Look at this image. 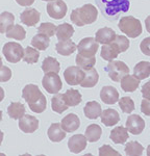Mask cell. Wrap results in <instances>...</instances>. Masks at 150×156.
Returning <instances> with one entry per match:
<instances>
[{"instance_id": "cell-28", "label": "cell", "mask_w": 150, "mask_h": 156, "mask_svg": "<svg viewBox=\"0 0 150 156\" xmlns=\"http://www.w3.org/2000/svg\"><path fill=\"white\" fill-rule=\"evenodd\" d=\"M134 75L140 80L148 78L150 76V62H140L139 64H137L134 69Z\"/></svg>"}, {"instance_id": "cell-49", "label": "cell", "mask_w": 150, "mask_h": 156, "mask_svg": "<svg viewBox=\"0 0 150 156\" xmlns=\"http://www.w3.org/2000/svg\"><path fill=\"white\" fill-rule=\"evenodd\" d=\"M145 26H146V30L150 34V16H148L145 20Z\"/></svg>"}, {"instance_id": "cell-31", "label": "cell", "mask_w": 150, "mask_h": 156, "mask_svg": "<svg viewBox=\"0 0 150 156\" xmlns=\"http://www.w3.org/2000/svg\"><path fill=\"white\" fill-rule=\"evenodd\" d=\"M101 57L104 60H107V62H112L115 58H117L119 55L118 50L115 48V46L112 44H104L103 46L101 47Z\"/></svg>"}, {"instance_id": "cell-29", "label": "cell", "mask_w": 150, "mask_h": 156, "mask_svg": "<svg viewBox=\"0 0 150 156\" xmlns=\"http://www.w3.org/2000/svg\"><path fill=\"white\" fill-rule=\"evenodd\" d=\"M74 34V28L71 24L69 23H62L57 26L56 29V37L57 39L61 40H69L71 39Z\"/></svg>"}, {"instance_id": "cell-24", "label": "cell", "mask_w": 150, "mask_h": 156, "mask_svg": "<svg viewBox=\"0 0 150 156\" xmlns=\"http://www.w3.org/2000/svg\"><path fill=\"white\" fill-rule=\"evenodd\" d=\"M7 114L9 117L14 120H20L26 114L25 106L21 102H12L7 107Z\"/></svg>"}, {"instance_id": "cell-22", "label": "cell", "mask_w": 150, "mask_h": 156, "mask_svg": "<svg viewBox=\"0 0 150 156\" xmlns=\"http://www.w3.org/2000/svg\"><path fill=\"white\" fill-rule=\"evenodd\" d=\"M109 137H111V140L115 144H124L129 138L128 130H127V128H125L123 126L116 127L111 131Z\"/></svg>"}, {"instance_id": "cell-2", "label": "cell", "mask_w": 150, "mask_h": 156, "mask_svg": "<svg viewBox=\"0 0 150 156\" xmlns=\"http://www.w3.org/2000/svg\"><path fill=\"white\" fill-rule=\"evenodd\" d=\"M104 17L115 19L120 12H127L129 9V0H96Z\"/></svg>"}, {"instance_id": "cell-45", "label": "cell", "mask_w": 150, "mask_h": 156, "mask_svg": "<svg viewBox=\"0 0 150 156\" xmlns=\"http://www.w3.org/2000/svg\"><path fill=\"white\" fill-rule=\"evenodd\" d=\"M12 77V71L11 69H9L7 67L5 66H1V73H0V78L1 82H5L7 80H9Z\"/></svg>"}, {"instance_id": "cell-5", "label": "cell", "mask_w": 150, "mask_h": 156, "mask_svg": "<svg viewBox=\"0 0 150 156\" xmlns=\"http://www.w3.org/2000/svg\"><path fill=\"white\" fill-rule=\"evenodd\" d=\"M106 71L112 81L119 82L122 78L128 75L129 68L121 60H112L106 66Z\"/></svg>"}, {"instance_id": "cell-40", "label": "cell", "mask_w": 150, "mask_h": 156, "mask_svg": "<svg viewBox=\"0 0 150 156\" xmlns=\"http://www.w3.org/2000/svg\"><path fill=\"white\" fill-rule=\"evenodd\" d=\"M119 106L125 114H131L134 110V102L130 97H122L119 100Z\"/></svg>"}, {"instance_id": "cell-13", "label": "cell", "mask_w": 150, "mask_h": 156, "mask_svg": "<svg viewBox=\"0 0 150 156\" xmlns=\"http://www.w3.org/2000/svg\"><path fill=\"white\" fill-rule=\"evenodd\" d=\"M19 128L25 133H34L39 128V121L32 115H24L19 120Z\"/></svg>"}, {"instance_id": "cell-21", "label": "cell", "mask_w": 150, "mask_h": 156, "mask_svg": "<svg viewBox=\"0 0 150 156\" xmlns=\"http://www.w3.org/2000/svg\"><path fill=\"white\" fill-rule=\"evenodd\" d=\"M120 121V115L118 114V112L112 108L105 109L104 112H102L101 114V122L103 123L105 126L111 127L116 125Z\"/></svg>"}, {"instance_id": "cell-36", "label": "cell", "mask_w": 150, "mask_h": 156, "mask_svg": "<svg viewBox=\"0 0 150 156\" xmlns=\"http://www.w3.org/2000/svg\"><path fill=\"white\" fill-rule=\"evenodd\" d=\"M75 62H76L77 66L80 67L81 69L88 70L94 68V65L96 64V58H95V56H84V55L78 53V55H76Z\"/></svg>"}, {"instance_id": "cell-14", "label": "cell", "mask_w": 150, "mask_h": 156, "mask_svg": "<svg viewBox=\"0 0 150 156\" xmlns=\"http://www.w3.org/2000/svg\"><path fill=\"white\" fill-rule=\"evenodd\" d=\"M100 98L102 102L105 104H115L119 100V93L116 87L109 85V87H103L100 90Z\"/></svg>"}, {"instance_id": "cell-20", "label": "cell", "mask_w": 150, "mask_h": 156, "mask_svg": "<svg viewBox=\"0 0 150 156\" xmlns=\"http://www.w3.org/2000/svg\"><path fill=\"white\" fill-rule=\"evenodd\" d=\"M84 115L88 119H97V118L101 117L102 109L101 105L99 104L97 101H89L86 104V106L84 108Z\"/></svg>"}, {"instance_id": "cell-11", "label": "cell", "mask_w": 150, "mask_h": 156, "mask_svg": "<svg viewBox=\"0 0 150 156\" xmlns=\"http://www.w3.org/2000/svg\"><path fill=\"white\" fill-rule=\"evenodd\" d=\"M42 96L43 94H42L41 90L36 84H27L22 90V98L28 103V105L37 102Z\"/></svg>"}, {"instance_id": "cell-46", "label": "cell", "mask_w": 150, "mask_h": 156, "mask_svg": "<svg viewBox=\"0 0 150 156\" xmlns=\"http://www.w3.org/2000/svg\"><path fill=\"white\" fill-rule=\"evenodd\" d=\"M141 110L142 112L147 115V117H150V100L149 99H146L144 98L141 102Z\"/></svg>"}, {"instance_id": "cell-23", "label": "cell", "mask_w": 150, "mask_h": 156, "mask_svg": "<svg viewBox=\"0 0 150 156\" xmlns=\"http://www.w3.org/2000/svg\"><path fill=\"white\" fill-rule=\"evenodd\" d=\"M121 89L124 92H134L140 85V79L137 78L134 75H126L120 81Z\"/></svg>"}, {"instance_id": "cell-12", "label": "cell", "mask_w": 150, "mask_h": 156, "mask_svg": "<svg viewBox=\"0 0 150 156\" xmlns=\"http://www.w3.org/2000/svg\"><path fill=\"white\" fill-rule=\"evenodd\" d=\"M87 140L88 138L86 137V135L82 134H75L73 136H71L68 140V147L69 150L72 153L75 154H78L81 151H84L87 147Z\"/></svg>"}, {"instance_id": "cell-10", "label": "cell", "mask_w": 150, "mask_h": 156, "mask_svg": "<svg viewBox=\"0 0 150 156\" xmlns=\"http://www.w3.org/2000/svg\"><path fill=\"white\" fill-rule=\"evenodd\" d=\"M126 128L134 135H138L143 132L145 128V121L139 115H130L127 118Z\"/></svg>"}, {"instance_id": "cell-47", "label": "cell", "mask_w": 150, "mask_h": 156, "mask_svg": "<svg viewBox=\"0 0 150 156\" xmlns=\"http://www.w3.org/2000/svg\"><path fill=\"white\" fill-rule=\"evenodd\" d=\"M142 96L146 99L150 100V81L146 82L143 87H142Z\"/></svg>"}, {"instance_id": "cell-27", "label": "cell", "mask_w": 150, "mask_h": 156, "mask_svg": "<svg viewBox=\"0 0 150 156\" xmlns=\"http://www.w3.org/2000/svg\"><path fill=\"white\" fill-rule=\"evenodd\" d=\"M15 16L12 12H3L0 15V32L6 34L7 30L14 26Z\"/></svg>"}, {"instance_id": "cell-50", "label": "cell", "mask_w": 150, "mask_h": 156, "mask_svg": "<svg viewBox=\"0 0 150 156\" xmlns=\"http://www.w3.org/2000/svg\"><path fill=\"white\" fill-rule=\"evenodd\" d=\"M147 155H149L150 156V145L147 147Z\"/></svg>"}, {"instance_id": "cell-39", "label": "cell", "mask_w": 150, "mask_h": 156, "mask_svg": "<svg viewBox=\"0 0 150 156\" xmlns=\"http://www.w3.org/2000/svg\"><path fill=\"white\" fill-rule=\"evenodd\" d=\"M112 44L115 46V48L118 50L119 53L125 52L129 48V40L125 36H117L116 39L112 42Z\"/></svg>"}, {"instance_id": "cell-16", "label": "cell", "mask_w": 150, "mask_h": 156, "mask_svg": "<svg viewBox=\"0 0 150 156\" xmlns=\"http://www.w3.org/2000/svg\"><path fill=\"white\" fill-rule=\"evenodd\" d=\"M49 140L53 143H59L66 137V131L62 127V124L59 123H53L50 125L48 131H47Z\"/></svg>"}, {"instance_id": "cell-44", "label": "cell", "mask_w": 150, "mask_h": 156, "mask_svg": "<svg viewBox=\"0 0 150 156\" xmlns=\"http://www.w3.org/2000/svg\"><path fill=\"white\" fill-rule=\"evenodd\" d=\"M140 49L142 53H144L147 56H150V37H145L140 44Z\"/></svg>"}, {"instance_id": "cell-42", "label": "cell", "mask_w": 150, "mask_h": 156, "mask_svg": "<svg viewBox=\"0 0 150 156\" xmlns=\"http://www.w3.org/2000/svg\"><path fill=\"white\" fill-rule=\"evenodd\" d=\"M46 105H47V100L43 95L37 102L29 104V108H30L31 112H36V114H41V112H43L46 109Z\"/></svg>"}, {"instance_id": "cell-25", "label": "cell", "mask_w": 150, "mask_h": 156, "mask_svg": "<svg viewBox=\"0 0 150 156\" xmlns=\"http://www.w3.org/2000/svg\"><path fill=\"white\" fill-rule=\"evenodd\" d=\"M69 105L67 104L66 100H65L64 94H55V96L52 97L51 99V108L53 112L57 114H62L65 110H67Z\"/></svg>"}, {"instance_id": "cell-7", "label": "cell", "mask_w": 150, "mask_h": 156, "mask_svg": "<svg viewBox=\"0 0 150 156\" xmlns=\"http://www.w3.org/2000/svg\"><path fill=\"white\" fill-rule=\"evenodd\" d=\"M86 73L84 69L78 66H71L67 68L64 72V78L66 82L70 85H78L84 79Z\"/></svg>"}, {"instance_id": "cell-32", "label": "cell", "mask_w": 150, "mask_h": 156, "mask_svg": "<svg viewBox=\"0 0 150 156\" xmlns=\"http://www.w3.org/2000/svg\"><path fill=\"white\" fill-rule=\"evenodd\" d=\"M65 100L69 106H76L81 102V95L77 90L69 89L64 94Z\"/></svg>"}, {"instance_id": "cell-26", "label": "cell", "mask_w": 150, "mask_h": 156, "mask_svg": "<svg viewBox=\"0 0 150 156\" xmlns=\"http://www.w3.org/2000/svg\"><path fill=\"white\" fill-rule=\"evenodd\" d=\"M84 73H86V76H84V79L82 80V82L80 85L82 87H93L97 84L99 79V75L98 72L94 69V68H91V69L84 70Z\"/></svg>"}, {"instance_id": "cell-1", "label": "cell", "mask_w": 150, "mask_h": 156, "mask_svg": "<svg viewBox=\"0 0 150 156\" xmlns=\"http://www.w3.org/2000/svg\"><path fill=\"white\" fill-rule=\"evenodd\" d=\"M98 17V11L94 5L88 3L84 6L73 9L71 12L70 19L75 25L81 27L88 24L94 23Z\"/></svg>"}, {"instance_id": "cell-51", "label": "cell", "mask_w": 150, "mask_h": 156, "mask_svg": "<svg viewBox=\"0 0 150 156\" xmlns=\"http://www.w3.org/2000/svg\"><path fill=\"white\" fill-rule=\"evenodd\" d=\"M42 1H48V2H50V1H53V0H42Z\"/></svg>"}, {"instance_id": "cell-35", "label": "cell", "mask_w": 150, "mask_h": 156, "mask_svg": "<svg viewBox=\"0 0 150 156\" xmlns=\"http://www.w3.org/2000/svg\"><path fill=\"white\" fill-rule=\"evenodd\" d=\"M6 37L9 39H15L17 41H23L26 37V31L21 25H14L12 28H9L6 32Z\"/></svg>"}, {"instance_id": "cell-19", "label": "cell", "mask_w": 150, "mask_h": 156, "mask_svg": "<svg viewBox=\"0 0 150 156\" xmlns=\"http://www.w3.org/2000/svg\"><path fill=\"white\" fill-rule=\"evenodd\" d=\"M61 124L66 132H73L80 126V121L75 114H69L62 120Z\"/></svg>"}, {"instance_id": "cell-33", "label": "cell", "mask_w": 150, "mask_h": 156, "mask_svg": "<svg viewBox=\"0 0 150 156\" xmlns=\"http://www.w3.org/2000/svg\"><path fill=\"white\" fill-rule=\"evenodd\" d=\"M49 44H50V39L49 37L45 36V34H38L37 36H34L32 37L31 40V45L37 48L38 50H46L47 48L49 47Z\"/></svg>"}, {"instance_id": "cell-43", "label": "cell", "mask_w": 150, "mask_h": 156, "mask_svg": "<svg viewBox=\"0 0 150 156\" xmlns=\"http://www.w3.org/2000/svg\"><path fill=\"white\" fill-rule=\"evenodd\" d=\"M99 155L106 156V155H112V156H119L120 153L117 152L116 150H114L109 145H103L102 147H100L99 149Z\"/></svg>"}, {"instance_id": "cell-30", "label": "cell", "mask_w": 150, "mask_h": 156, "mask_svg": "<svg viewBox=\"0 0 150 156\" xmlns=\"http://www.w3.org/2000/svg\"><path fill=\"white\" fill-rule=\"evenodd\" d=\"M42 70H43V72L45 74H46V73H51V72L59 73V70H61V65H59V62H57L56 58L48 56L43 60Z\"/></svg>"}, {"instance_id": "cell-15", "label": "cell", "mask_w": 150, "mask_h": 156, "mask_svg": "<svg viewBox=\"0 0 150 156\" xmlns=\"http://www.w3.org/2000/svg\"><path fill=\"white\" fill-rule=\"evenodd\" d=\"M40 18H41V15L36 9H27L20 15V20L22 23L29 27L34 26L38 22H40Z\"/></svg>"}, {"instance_id": "cell-18", "label": "cell", "mask_w": 150, "mask_h": 156, "mask_svg": "<svg viewBox=\"0 0 150 156\" xmlns=\"http://www.w3.org/2000/svg\"><path fill=\"white\" fill-rule=\"evenodd\" d=\"M116 32L112 28L109 27H103V28L99 29L95 34V39L99 44H111V43L116 39Z\"/></svg>"}, {"instance_id": "cell-3", "label": "cell", "mask_w": 150, "mask_h": 156, "mask_svg": "<svg viewBox=\"0 0 150 156\" xmlns=\"http://www.w3.org/2000/svg\"><path fill=\"white\" fill-rule=\"evenodd\" d=\"M118 27L123 34H126L128 37H131V39L138 37L143 31L140 20L132 16H125L120 19Z\"/></svg>"}, {"instance_id": "cell-8", "label": "cell", "mask_w": 150, "mask_h": 156, "mask_svg": "<svg viewBox=\"0 0 150 156\" xmlns=\"http://www.w3.org/2000/svg\"><path fill=\"white\" fill-rule=\"evenodd\" d=\"M99 48V43L95 37H84L77 45L78 53L84 56H95Z\"/></svg>"}, {"instance_id": "cell-6", "label": "cell", "mask_w": 150, "mask_h": 156, "mask_svg": "<svg viewBox=\"0 0 150 156\" xmlns=\"http://www.w3.org/2000/svg\"><path fill=\"white\" fill-rule=\"evenodd\" d=\"M42 84L45 90L49 94H57L62 87L61 77L55 72L46 73L42 80Z\"/></svg>"}, {"instance_id": "cell-9", "label": "cell", "mask_w": 150, "mask_h": 156, "mask_svg": "<svg viewBox=\"0 0 150 156\" xmlns=\"http://www.w3.org/2000/svg\"><path fill=\"white\" fill-rule=\"evenodd\" d=\"M46 9L49 17L59 20L66 16L67 11H68V6H67V4L62 0H53V1L48 2Z\"/></svg>"}, {"instance_id": "cell-4", "label": "cell", "mask_w": 150, "mask_h": 156, "mask_svg": "<svg viewBox=\"0 0 150 156\" xmlns=\"http://www.w3.org/2000/svg\"><path fill=\"white\" fill-rule=\"evenodd\" d=\"M24 52L25 50L23 49V47L16 42L6 43L2 48V53H3L4 57L7 62H12V64H16L21 59H23Z\"/></svg>"}, {"instance_id": "cell-38", "label": "cell", "mask_w": 150, "mask_h": 156, "mask_svg": "<svg viewBox=\"0 0 150 156\" xmlns=\"http://www.w3.org/2000/svg\"><path fill=\"white\" fill-rule=\"evenodd\" d=\"M144 151V148L142 147V145L138 142H129L127 143L125 146V153L126 155H134V156H140L142 155Z\"/></svg>"}, {"instance_id": "cell-34", "label": "cell", "mask_w": 150, "mask_h": 156, "mask_svg": "<svg viewBox=\"0 0 150 156\" xmlns=\"http://www.w3.org/2000/svg\"><path fill=\"white\" fill-rule=\"evenodd\" d=\"M101 134H102V129H101V127L97 124L90 125L86 129V137L88 138V140L91 143H95V142H97V140H99Z\"/></svg>"}, {"instance_id": "cell-41", "label": "cell", "mask_w": 150, "mask_h": 156, "mask_svg": "<svg viewBox=\"0 0 150 156\" xmlns=\"http://www.w3.org/2000/svg\"><path fill=\"white\" fill-rule=\"evenodd\" d=\"M56 29L57 26H55L53 23H42L38 28V32L47 37H52L56 34Z\"/></svg>"}, {"instance_id": "cell-37", "label": "cell", "mask_w": 150, "mask_h": 156, "mask_svg": "<svg viewBox=\"0 0 150 156\" xmlns=\"http://www.w3.org/2000/svg\"><path fill=\"white\" fill-rule=\"evenodd\" d=\"M40 57V52L38 51L37 48L32 47H26L25 48V52H24V57L23 60L27 64H36V62L39 60Z\"/></svg>"}, {"instance_id": "cell-48", "label": "cell", "mask_w": 150, "mask_h": 156, "mask_svg": "<svg viewBox=\"0 0 150 156\" xmlns=\"http://www.w3.org/2000/svg\"><path fill=\"white\" fill-rule=\"evenodd\" d=\"M15 1L21 6H29L34 3V0H15Z\"/></svg>"}, {"instance_id": "cell-17", "label": "cell", "mask_w": 150, "mask_h": 156, "mask_svg": "<svg viewBox=\"0 0 150 156\" xmlns=\"http://www.w3.org/2000/svg\"><path fill=\"white\" fill-rule=\"evenodd\" d=\"M77 49V45L71 40H61L55 45V50L59 54L62 55V56H69L71 55L75 50Z\"/></svg>"}]
</instances>
